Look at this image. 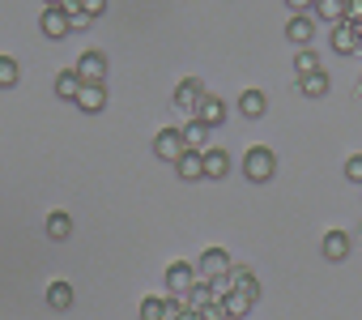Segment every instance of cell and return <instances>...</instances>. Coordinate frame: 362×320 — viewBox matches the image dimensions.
<instances>
[{
    "instance_id": "1",
    "label": "cell",
    "mask_w": 362,
    "mask_h": 320,
    "mask_svg": "<svg viewBox=\"0 0 362 320\" xmlns=\"http://www.w3.org/2000/svg\"><path fill=\"white\" fill-rule=\"evenodd\" d=\"M273 171H277V158H273V149H264V145H252V149L243 154V180H252V184H269V180H273Z\"/></svg>"
},
{
    "instance_id": "2",
    "label": "cell",
    "mask_w": 362,
    "mask_h": 320,
    "mask_svg": "<svg viewBox=\"0 0 362 320\" xmlns=\"http://www.w3.org/2000/svg\"><path fill=\"white\" fill-rule=\"evenodd\" d=\"M197 282H201L197 265H188V261H175V265H166V290H170V299H188Z\"/></svg>"
},
{
    "instance_id": "3",
    "label": "cell",
    "mask_w": 362,
    "mask_h": 320,
    "mask_svg": "<svg viewBox=\"0 0 362 320\" xmlns=\"http://www.w3.org/2000/svg\"><path fill=\"white\" fill-rule=\"evenodd\" d=\"M184 149H188L184 128H158V137H153V154L162 158V163H179V158H184Z\"/></svg>"
},
{
    "instance_id": "4",
    "label": "cell",
    "mask_w": 362,
    "mask_h": 320,
    "mask_svg": "<svg viewBox=\"0 0 362 320\" xmlns=\"http://www.w3.org/2000/svg\"><path fill=\"white\" fill-rule=\"evenodd\" d=\"M230 269H235V261H230V252H222V248H209V252H201V261H197L201 282H218V278H226Z\"/></svg>"
},
{
    "instance_id": "5",
    "label": "cell",
    "mask_w": 362,
    "mask_h": 320,
    "mask_svg": "<svg viewBox=\"0 0 362 320\" xmlns=\"http://www.w3.org/2000/svg\"><path fill=\"white\" fill-rule=\"evenodd\" d=\"M201 103H205V86L197 81V77H188V81H179L175 86V111H201Z\"/></svg>"
},
{
    "instance_id": "6",
    "label": "cell",
    "mask_w": 362,
    "mask_h": 320,
    "mask_svg": "<svg viewBox=\"0 0 362 320\" xmlns=\"http://www.w3.org/2000/svg\"><path fill=\"white\" fill-rule=\"evenodd\" d=\"M73 69L81 73L86 86H103V77H107V56H103V52H81Z\"/></svg>"
},
{
    "instance_id": "7",
    "label": "cell",
    "mask_w": 362,
    "mask_h": 320,
    "mask_svg": "<svg viewBox=\"0 0 362 320\" xmlns=\"http://www.w3.org/2000/svg\"><path fill=\"white\" fill-rule=\"evenodd\" d=\"M286 39L298 43V52H303V47L315 39V18H311V13H294V18L286 22Z\"/></svg>"
},
{
    "instance_id": "8",
    "label": "cell",
    "mask_w": 362,
    "mask_h": 320,
    "mask_svg": "<svg viewBox=\"0 0 362 320\" xmlns=\"http://www.w3.org/2000/svg\"><path fill=\"white\" fill-rule=\"evenodd\" d=\"M39 30H43L47 39H64V35L73 30V22H69L64 9H43V13H39Z\"/></svg>"
},
{
    "instance_id": "9",
    "label": "cell",
    "mask_w": 362,
    "mask_h": 320,
    "mask_svg": "<svg viewBox=\"0 0 362 320\" xmlns=\"http://www.w3.org/2000/svg\"><path fill=\"white\" fill-rule=\"evenodd\" d=\"M362 47V35H358V26L354 22H341L337 30H332V52L337 56H354Z\"/></svg>"
},
{
    "instance_id": "10",
    "label": "cell",
    "mask_w": 362,
    "mask_h": 320,
    "mask_svg": "<svg viewBox=\"0 0 362 320\" xmlns=\"http://www.w3.org/2000/svg\"><path fill=\"white\" fill-rule=\"evenodd\" d=\"M73 299H77L73 282H64V278L47 282V307H52V312H69V307H73Z\"/></svg>"
},
{
    "instance_id": "11",
    "label": "cell",
    "mask_w": 362,
    "mask_h": 320,
    "mask_svg": "<svg viewBox=\"0 0 362 320\" xmlns=\"http://www.w3.org/2000/svg\"><path fill=\"white\" fill-rule=\"evenodd\" d=\"M349 248H354V239H349L345 231H328V235L320 239V252H324L328 261H345V256H349Z\"/></svg>"
},
{
    "instance_id": "12",
    "label": "cell",
    "mask_w": 362,
    "mask_h": 320,
    "mask_svg": "<svg viewBox=\"0 0 362 320\" xmlns=\"http://www.w3.org/2000/svg\"><path fill=\"white\" fill-rule=\"evenodd\" d=\"M179 180H205V154L201 149H184V158L175 163Z\"/></svg>"
},
{
    "instance_id": "13",
    "label": "cell",
    "mask_w": 362,
    "mask_h": 320,
    "mask_svg": "<svg viewBox=\"0 0 362 320\" xmlns=\"http://www.w3.org/2000/svg\"><path fill=\"white\" fill-rule=\"evenodd\" d=\"M230 286H235L239 295H247L252 303L260 299V282H256V273H252L247 265H235V269H230Z\"/></svg>"
},
{
    "instance_id": "14",
    "label": "cell",
    "mask_w": 362,
    "mask_h": 320,
    "mask_svg": "<svg viewBox=\"0 0 362 320\" xmlns=\"http://www.w3.org/2000/svg\"><path fill=\"white\" fill-rule=\"evenodd\" d=\"M77 107H81L86 115H98V111L107 107V86H81V94H77Z\"/></svg>"
},
{
    "instance_id": "15",
    "label": "cell",
    "mask_w": 362,
    "mask_h": 320,
    "mask_svg": "<svg viewBox=\"0 0 362 320\" xmlns=\"http://www.w3.org/2000/svg\"><path fill=\"white\" fill-rule=\"evenodd\" d=\"M230 176V154L226 149H205V180H222Z\"/></svg>"
},
{
    "instance_id": "16",
    "label": "cell",
    "mask_w": 362,
    "mask_h": 320,
    "mask_svg": "<svg viewBox=\"0 0 362 320\" xmlns=\"http://www.w3.org/2000/svg\"><path fill=\"white\" fill-rule=\"evenodd\" d=\"M81 73L77 69H64L60 77H56V98H69V103H77V94H81Z\"/></svg>"
},
{
    "instance_id": "17",
    "label": "cell",
    "mask_w": 362,
    "mask_h": 320,
    "mask_svg": "<svg viewBox=\"0 0 362 320\" xmlns=\"http://www.w3.org/2000/svg\"><path fill=\"white\" fill-rule=\"evenodd\" d=\"M197 120H201L205 128H218V124L226 120V103H222V98H214V94H205V103H201Z\"/></svg>"
},
{
    "instance_id": "18",
    "label": "cell",
    "mask_w": 362,
    "mask_h": 320,
    "mask_svg": "<svg viewBox=\"0 0 362 320\" xmlns=\"http://www.w3.org/2000/svg\"><path fill=\"white\" fill-rule=\"evenodd\" d=\"M239 111H243L247 120H260V115L269 111V98H264V90H243V98H239Z\"/></svg>"
},
{
    "instance_id": "19",
    "label": "cell",
    "mask_w": 362,
    "mask_h": 320,
    "mask_svg": "<svg viewBox=\"0 0 362 320\" xmlns=\"http://www.w3.org/2000/svg\"><path fill=\"white\" fill-rule=\"evenodd\" d=\"M73 235V214L69 210H52L47 214V239H69Z\"/></svg>"
},
{
    "instance_id": "20",
    "label": "cell",
    "mask_w": 362,
    "mask_h": 320,
    "mask_svg": "<svg viewBox=\"0 0 362 320\" xmlns=\"http://www.w3.org/2000/svg\"><path fill=\"white\" fill-rule=\"evenodd\" d=\"M141 320H170V299L145 295V299H141Z\"/></svg>"
},
{
    "instance_id": "21",
    "label": "cell",
    "mask_w": 362,
    "mask_h": 320,
    "mask_svg": "<svg viewBox=\"0 0 362 320\" xmlns=\"http://www.w3.org/2000/svg\"><path fill=\"white\" fill-rule=\"evenodd\" d=\"M345 5H349V0H315L311 13H315L320 22H337V26H341V22H345Z\"/></svg>"
},
{
    "instance_id": "22",
    "label": "cell",
    "mask_w": 362,
    "mask_h": 320,
    "mask_svg": "<svg viewBox=\"0 0 362 320\" xmlns=\"http://www.w3.org/2000/svg\"><path fill=\"white\" fill-rule=\"evenodd\" d=\"M298 90H303L307 98H324V94H328V73L320 69V73H307V77H298Z\"/></svg>"
},
{
    "instance_id": "23",
    "label": "cell",
    "mask_w": 362,
    "mask_h": 320,
    "mask_svg": "<svg viewBox=\"0 0 362 320\" xmlns=\"http://www.w3.org/2000/svg\"><path fill=\"white\" fill-rule=\"evenodd\" d=\"M22 81V64L13 56H0V90H13Z\"/></svg>"
},
{
    "instance_id": "24",
    "label": "cell",
    "mask_w": 362,
    "mask_h": 320,
    "mask_svg": "<svg viewBox=\"0 0 362 320\" xmlns=\"http://www.w3.org/2000/svg\"><path fill=\"white\" fill-rule=\"evenodd\" d=\"M184 141H188V149H201V154H205V149H209V128H205L201 120H192V124L184 128Z\"/></svg>"
},
{
    "instance_id": "25",
    "label": "cell",
    "mask_w": 362,
    "mask_h": 320,
    "mask_svg": "<svg viewBox=\"0 0 362 320\" xmlns=\"http://www.w3.org/2000/svg\"><path fill=\"white\" fill-rule=\"evenodd\" d=\"M226 312H230V320H247L252 299H247V295H239V290H230V295H226Z\"/></svg>"
},
{
    "instance_id": "26",
    "label": "cell",
    "mask_w": 362,
    "mask_h": 320,
    "mask_svg": "<svg viewBox=\"0 0 362 320\" xmlns=\"http://www.w3.org/2000/svg\"><path fill=\"white\" fill-rule=\"evenodd\" d=\"M294 73H298V77H307V73H320V56H315L311 47H303V52L294 56Z\"/></svg>"
},
{
    "instance_id": "27",
    "label": "cell",
    "mask_w": 362,
    "mask_h": 320,
    "mask_svg": "<svg viewBox=\"0 0 362 320\" xmlns=\"http://www.w3.org/2000/svg\"><path fill=\"white\" fill-rule=\"evenodd\" d=\"M184 303H188V307H197V312H201V307H205V303H214V286H209V282H197V286H192V295H188V299H184Z\"/></svg>"
},
{
    "instance_id": "28",
    "label": "cell",
    "mask_w": 362,
    "mask_h": 320,
    "mask_svg": "<svg viewBox=\"0 0 362 320\" xmlns=\"http://www.w3.org/2000/svg\"><path fill=\"white\" fill-rule=\"evenodd\" d=\"M201 320H230V312H226V299H214V303H205V307H201Z\"/></svg>"
},
{
    "instance_id": "29",
    "label": "cell",
    "mask_w": 362,
    "mask_h": 320,
    "mask_svg": "<svg viewBox=\"0 0 362 320\" xmlns=\"http://www.w3.org/2000/svg\"><path fill=\"white\" fill-rule=\"evenodd\" d=\"M345 180H354V184H362V154H354L349 163H345Z\"/></svg>"
},
{
    "instance_id": "30",
    "label": "cell",
    "mask_w": 362,
    "mask_h": 320,
    "mask_svg": "<svg viewBox=\"0 0 362 320\" xmlns=\"http://www.w3.org/2000/svg\"><path fill=\"white\" fill-rule=\"evenodd\" d=\"M345 22L362 26V0H349V5H345Z\"/></svg>"
},
{
    "instance_id": "31",
    "label": "cell",
    "mask_w": 362,
    "mask_h": 320,
    "mask_svg": "<svg viewBox=\"0 0 362 320\" xmlns=\"http://www.w3.org/2000/svg\"><path fill=\"white\" fill-rule=\"evenodd\" d=\"M286 5H290L294 13H311V9H315V0H286Z\"/></svg>"
},
{
    "instance_id": "32",
    "label": "cell",
    "mask_w": 362,
    "mask_h": 320,
    "mask_svg": "<svg viewBox=\"0 0 362 320\" xmlns=\"http://www.w3.org/2000/svg\"><path fill=\"white\" fill-rule=\"evenodd\" d=\"M81 5H86V13H90V18H98V13L107 9V0H81Z\"/></svg>"
},
{
    "instance_id": "33",
    "label": "cell",
    "mask_w": 362,
    "mask_h": 320,
    "mask_svg": "<svg viewBox=\"0 0 362 320\" xmlns=\"http://www.w3.org/2000/svg\"><path fill=\"white\" fill-rule=\"evenodd\" d=\"M179 320H201V312L197 307H184V316H179Z\"/></svg>"
},
{
    "instance_id": "34",
    "label": "cell",
    "mask_w": 362,
    "mask_h": 320,
    "mask_svg": "<svg viewBox=\"0 0 362 320\" xmlns=\"http://www.w3.org/2000/svg\"><path fill=\"white\" fill-rule=\"evenodd\" d=\"M43 5H47V9H60V5H64V0H43Z\"/></svg>"
}]
</instances>
